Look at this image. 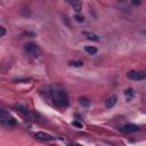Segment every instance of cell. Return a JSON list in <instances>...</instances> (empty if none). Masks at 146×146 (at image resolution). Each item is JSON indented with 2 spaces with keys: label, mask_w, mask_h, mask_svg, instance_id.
Segmentation results:
<instances>
[{
  "label": "cell",
  "mask_w": 146,
  "mask_h": 146,
  "mask_svg": "<svg viewBox=\"0 0 146 146\" xmlns=\"http://www.w3.org/2000/svg\"><path fill=\"white\" fill-rule=\"evenodd\" d=\"M72 124L74 126V127H77V128H82V123H80V122H78V121H73Z\"/></svg>",
  "instance_id": "ac0fdd59"
},
{
  "label": "cell",
  "mask_w": 146,
  "mask_h": 146,
  "mask_svg": "<svg viewBox=\"0 0 146 146\" xmlns=\"http://www.w3.org/2000/svg\"><path fill=\"white\" fill-rule=\"evenodd\" d=\"M124 95H126V96H129V98H130V97H132V95H134L132 89H131V88L126 89V90H124Z\"/></svg>",
  "instance_id": "9a60e30c"
},
{
  "label": "cell",
  "mask_w": 146,
  "mask_h": 146,
  "mask_svg": "<svg viewBox=\"0 0 146 146\" xmlns=\"http://www.w3.org/2000/svg\"><path fill=\"white\" fill-rule=\"evenodd\" d=\"M68 65L73 66V67H82L84 66V62H81V61H70Z\"/></svg>",
  "instance_id": "4fadbf2b"
},
{
  "label": "cell",
  "mask_w": 146,
  "mask_h": 146,
  "mask_svg": "<svg viewBox=\"0 0 146 146\" xmlns=\"http://www.w3.org/2000/svg\"><path fill=\"white\" fill-rule=\"evenodd\" d=\"M119 130L121 132H124V134H131V132H135V131L139 130V127L136 126V124H132V123H128V124H124V126L120 127Z\"/></svg>",
  "instance_id": "5b68a950"
},
{
  "label": "cell",
  "mask_w": 146,
  "mask_h": 146,
  "mask_svg": "<svg viewBox=\"0 0 146 146\" xmlns=\"http://www.w3.org/2000/svg\"><path fill=\"white\" fill-rule=\"evenodd\" d=\"M127 78L134 81H139V80H144L146 78V73L144 71H135L131 70L127 73Z\"/></svg>",
  "instance_id": "277c9868"
},
{
  "label": "cell",
  "mask_w": 146,
  "mask_h": 146,
  "mask_svg": "<svg viewBox=\"0 0 146 146\" xmlns=\"http://www.w3.org/2000/svg\"><path fill=\"white\" fill-rule=\"evenodd\" d=\"M6 34V29L4 26H0V37H4Z\"/></svg>",
  "instance_id": "e0dca14e"
},
{
  "label": "cell",
  "mask_w": 146,
  "mask_h": 146,
  "mask_svg": "<svg viewBox=\"0 0 146 146\" xmlns=\"http://www.w3.org/2000/svg\"><path fill=\"white\" fill-rule=\"evenodd\" d=\"M16 123L15 119L5 110H0V124L5 127H12Z\"/></svg>",
  "instance_id": "7a4b0ae2"
},
{
  "label": "cell",
  "mask_w": 146,
  "mask_h": 146,
  "mask_svg": "<svg viewBox=\"0 0 146 146\" xmlns=\"http://www.w3.org/2000/svg\"><path fill=\"white\" fill-rule=\"evenodd\" d=\"M74 18H76L78 22H80V23H81V22H85V17H84V16H81V15H76V17H74Z\"/></svg>",
  "instance_id": "2e32d148"
},
{
  "label": "cell",
  "mask_w": 146,
  "mask_h": 146,
  "mask_svg": "<svg viewBox=\"0 0 146 146\" xmlns=\"http://www.w3.org/2000/svg\"><path fill=\"white\" fill-rule=\"evenodd\" d=\"M82 34H84L88 40H91V41H99V36H97L96 33L88 32V31H84Z\"/></svg>",
  "instance_id": "30bf717a"
},
{
  "label": "cell",
  "mask_w": 146,
  "mask_h": 146,
  "mask_svg": "<svg viewBox=\"0 0 146 146\" xmlns=\"http://www.w3.org/2000/svg\"><path fill=\"white\" fill-rule=\"evenodd\" d=\"M134 5H140V0H132Z\"/></svg>",
  "instance_id": "ffe728a7"
},
{
  "label": "cell",
  "mask_w": 146,
  "mask_h": 146,
  "mask_svg": "<svg viewBox=\"0 0 146 146\" xmlns=\"http://www.w3.org/2000/svg\"><path fill=\"white\" fill-rule=\"evenodd\" d=\"M115 6L121 12H128L129 11V5H128L127 0H115Z\"/></svg>",
  "instance_id": "52a82bcc"
},
{
  "label": "cell",
  "mask_w": 146,
  "mask_h": 146,
  "mask_svg": "<svg viewBox=\"0 0 146 146\" xmlns=\"http://www.w3.org/2000/svg\"><path fill=\"white\" fill-rule=\"evenodd\" d=\"M65 1L74 9L77 13H80L81 12V9H82V5H81V3H80V0H65Z\"/></svg>",
  "instance_id": "8992f818"
},
{
  "label": "cell",
  "mask_w": 146,
  "mask_h": 146,
  "mask_svg": "<svg viewBox=\"0 0 146 146\" xmlns=\"http://www.w3.org/2000/svg\"><path fill=\"white\" fill-rule=\"evenodd\" d=\"M15 110L18 111V112H21V113H24V114H28L29 113L28 109L24 105H22V104H15Z\"/></svg>",
  "instance_id": "7c38bea8"
},
{
  "label": "cell",
  "mask_w": 146,
  "mask_h": 146,
  "mask_svg": "<svg viewBox=\"0 0 146 146\" xmlns=\"http://www.w3.org/2000/svg\"><path fill=\"white\" fill-rule=\"evenodd\" d=\"M30 79H18V80H15L16 82H28Z\"/></svg>",
  "instance_id": "d6986e66"
},
{
  "label": "cell",
  "mask_w": 146,
  "mask_h": 146,
  "mask_svg": "<svg viewBox=\"0 0 146 146\" xmlns=\"http://www.w3.org/2000/svg\"><path fill=\"white\" fill-rule=\"evenodd\" d=\"M24 50H25L29 55H31L32 57H38L39 54H40V48H39V46H38L37 43H34V42H29V43H26V45L24 46Z\"/></svg>",
  "instance_id": "3957f363"
},
{
  "label": "cell",
  "mask_w": 146,
  "mask_h": 146,
  "mask_svg": "<svg viewBox=\"0 0 146 146\" xmlns=\"http://www.w3.org/2000/svg\"><path fill=\"white\" fill-rule=\"evenodd\" d=\"M116 101H118V97H116L115 95L109 97V98L105 101V107H106V109H112V107L116 104Z\"/></svg>",
  "instance_id": "9c48e42d"
},
{
  "label": "cell",
  "mask_w": 146,
  "mask_h": 146,
  "mask_svg": "<svg viewBox=\"0 0 146 146\" xmlns=\"http://www.w3.org/2000/svg\"><path fill=\"white\" fill-rule=\"evenodd\" d=\"M50 97L53 99V103L58 107H65L68 105V95L64 89L59 88H53L50 90Z\"/></svg>",
  "instance_id": "6da1fadb"
},
{
  "label": "cell",
  "mask_w": 146,
  "mask_h": 146,
  "mask_svg": "<svg viewBox=\"0 0 146 146\" xmlns=\"http://www.w3.org/2000/svg\"><path fill=\"white\" fill-rule=\"evenodd\" d=\"M85 50H86L89 55H96V54H97V48H96V47H93V46H87V47H85Z\"/></svg>",
  "instance_id": "5bb4252c"
},
{
  "label": "cell",
  "mask_w": 146,
  "mask_h": 146,
  "mask_svg": "<svg viewBox=\"0 0 146 146\" xmlns=\"http://www.w3.org/2000/svg\"><path fill=\"white\" fill-rule=\"evenodd\" d=\"M34 136H36V138H38V139H40V140H45V141H48V140H53V139H54V137H53V136H50L49 134L41 132V131L36 132V134H34Z\"/></svg>",
  "instance_id": "ba28073f"
},
{
  "label": "cell",
  "mask_w": 146,
  "mask_h": 146,
  "mask_svg": "<svg viewBox=\"0 0 146 146\" xmlns=\"http://www.w3.org/2000/svg\"><path fill=\"white\" fill-rule=\"evenodd\" d=\"M79 104H80L81 106H84V107H88V106L90 105V101H89L87 97L82 96V97L79 98Z\"/></svg>",
  "instance_id": "8fae6325"
}]
</instances>
